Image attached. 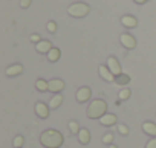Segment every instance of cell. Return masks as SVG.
I'll list each match as a JSON object with an SVG mask.
<instances>
[{
    "instance_id": "1",
    "label": "cell",
    "mask_w": 156,
    "mask_h": 148,
    "mask_svg": "<svg viewBox=\"0 0 156 148\" xmlns=\"http://www.w3.org/2000/svg\"><path fill=\"white\" fill-rule=\"evenodd\" d=\"M40 143L44 148H60L64 143V136L54 128H48L40 134Z\"/></svg>"
},
{
    "instance_id": "2",
    "label": "cell",
    "mask_w": 156,
    "mask_h": 148,
    "mask_svg": "<svg viewBox=\"0 0 156 148\" xmlns=\"http://www.w3.org/2000/svg\"><path fill=\"white\" fill-rule=\"evenodd\" d=\"M107 112V102L104 99H94L87 107V118L89 119H101Z\"/></svg>"
},
{
    "instance_id": "3",
    "label": "cell",
    "mask_w": 156,
    "mask_h": 148,
    "mask_svg": "<svg viewBox=\"0 0 156 148\" xmlns=\"http://www.w3.org/2000/svg\"><path fill=\"white\" fill-rule=\"evenodd\" d=\"M89 12H90V6L83 2H75L67 6V14L73 19H83V17L89 15Z\"/></svg>"
},
{
    "instance_id": "4",
    "label": "cell",
    "mask_w": 156,
    "mask_h": 148,
    "mask_svg": "<svg viewBox=\"0 0 156 148\" xmlns=\"http://www.w3.org/2000/svg\"><path fill=\"white\" fill-rule=\"evenodd\" d=\"M119 43L122 44V47H126L129 50H132V49L136 47V38L132 34H129V32H122L119 35Z\"/></svg>"
},
{
    "instance_id": "5",
    "label": "cell",
    "mask_w": 156,
    "mask_h": 148,
    "mask_svg": "<svg viewBox=\"0 0 156 148\" xmlns=\"http://www.w3.org/2000/svg\"><path fill=\"white\" fill-rule=\"evenodd\" d=\"M90 96H92V90H90V87H87V86L80 87V89L76 90V93H75V99L80 102V104L87 102V101L90 99Z\"/></svg>"
},
{
    "instance_id": "6",
    "label": "cell",
    "mask_w": 156,
    "mask_h": 148,
    "mask_svg": "<svg viewBox=\"0 0 156 148\" xmlns=\"http://www.w3.org/2000/svg\"><path fill=\"white\" fill-rule=\"evenodd\" d=\"M106 66L109 67V70L113 73L115 77H118V75H121V73H122V67H121L119 61L116 60V57H113V55H110V57L107 58V63H106Z\"/></svg>"
},
{
    "instance_id": "7",
    "label": "cell",
    "mask_w": 156,
    "mask_h": 148,
    "mask_svg": "<svg viewBox=\"0 0 156 148\" xmlns=\"http://www.w3.org/2000/svg\"><path fill=\"white\" fill-rule=\"evenodd\" d=\"M34 112H35L37 118H40V119H48V118H49V113H51V107H49V104L37 102V104L34 105Z\"/></svg>"
},
{
    "instance_id": "8",
    "label": "cell",
    "mask_w": 156,
    "mask_h": 148,
    "mask_svg": "<svg viewBox=\"0 0 156 148\" xmlns=\"http://www.w3.org/2000/svg\"><path fill=\"white\" fill-rule=\"evenodd\" d=\"M64 87H66V84H64L63 80H60V78L49 80V92H51V93H54V95L61 93V92L64 90Z\"/></svg>"
},
{
    "instance_id": "9",
    "label": "cell",
    "mask_w": 156,
    "mask_h": 148,
    "mask_svg": "<svg viewBox=\"0 0 156 148\" xmlns=\"http://www.w3.org/2000/svg\"><path fill=\"white\" fill-rule=\"evenodd\" d=\"M98 75H100L104 81H107V83H115V75L109 70V67H107L106 64L98 66Z\"/></svg>"
},
{
    "instance_id": "10",
    "label": "cell",
    "mask_w": 156,
    "mask_h": 148,
    "mask_svg": "<svg viewBox=\"0 0 156 148\" xmlns=\"http://www.w3.org/2000/svg\"><path fill=\"white\" fill-rule=\"evenodd\" d=\"M100 124L103 127H113V125H118V118L113 115V113H106L101 119H100Z\"/></svg>"
},
{
    "instance_id": "11",
    "label": "cell",
    "mask_w": 156,
    "mask_h": 148,
    "mask_svg": "<svg viewBox=\"0 0 156 148\" xmlns=\"http://www.w3.org/2000/svg\"><path fill=\"white\" fill-rule=\"evenodd\" d=\"M121 25L124 26V28H127V29H133V28H136L138 26V19L135 17V15H122L121 17Z\"/></svg>"
},
{
    "instance_id": "12",
    "label": "cell",
    "mask_w": 156,
    "mask_h": 148,
    "mask_svg": "<svg viewBox=\"0 0 156 148\" xmlns=\"http://www.w3.org/2000/svg\"><path fill=\"white\" fill-rule=\"evenodd\" d=\"M76 139H78V142H80L81 145H89V142H90V139H92L90 131H89L87 128H81L80 133L76 134Z\"/></svg>"
},
{
    "instance_id": "13",
    "label": "cell",
    "mask_w": 156,
    "mask_h": 148,
    "mask_svg": "<svg viewBox=\"0 0 156 148\" xmlns=\"http://www.w3.org/2000/svg\"><path fill=\"white\" fill-rule=\"evenodd\" d=\"M5 73H6V77H19V75H22V73H23V66L19 64V63L17 64H12V66L6 67Z\"/></svg>"
},
{
    "instance_id": "14",
    "label": "cell",
    "mask_w": 156,
    "mask_h": 148,
    "mask_svg": "<svg viewBox=\"0 0 156 148\" xmlns=\"http://www.w3.org/2000/svg\"><path fill=\"white\" fill-rule=\"evenodd\" d=\"M54 46H52V43L49 41V40H41L40 43H37L35 44V50L38 52V53H49V50L52 49Z\"/></svg>"
},
{
    "instance_id": "15",
    "label": "cell",
    "mask_w": 156,
    "mask_h": 148,
    "mask_svg": "<svg viewBox=\"0 0 156 148\" xmlns=\"http://www.w3.org/2000/svg\"><path fill=\"white\" fill-rule=\"evenodd\" d=\"M142 131L151 137H156V124L151 121H145L142 122Z\"/></svg>"
},
{
    "instance_id": "16",
    "label": "cell",
    "mask_w": 156,
    "mask_h": 148,
    "mask_svg": "<svg viewBox=\"0 0 156 148\" xmlns=\"http://www.w3.org/2000/svg\"><path fill=\"white\" fill-rule=\"evenodd\" d=\"M63 101H64V96H63L61 93H57V95L51 96V99H49V107H51V108H58V107H61Z\"/></svg>"
},
{
    "instance_id": "17",
    "label": "cell",
    "mask_w": 156,
    "mask_h": 148,
    "mask_svg": "<svg viewBox=\"0 0 156 148\" xmlns=\"http://www.w3.org/2000/svg\"><path fill=\"white\" fill-rule=\"evenodd\" d=\"M35 89H37L40 93L48 92V90H49V81H46V80H43V78H38V80L35 81Z\"/></svg>"
},
{
    "instance_id": "18",
    "label": "cell",
    "mask_w": 156,
    "mask_h": 148,
    "mask_svg": "<svg viewBox=\"0 0 156 148\" xmlns=\"http://www.w3.org/2000/svg\"><path fill=\"white\" fill-rule=\"evenodd\" d=\"M60 57H61V50H60L58 47H52V49L49 50V53H48V60H49L51 63H57V61L60 60Z\"/></svg>"
},
{
    "instance_id": "19",
    "label": "cell",
    "mask_w": 156,
    "mask_h": 148,
    "mask_svg": "<svg viewBox=\"0 0 156 148\" xmlns=\"http://www.w3.org/2000/svg\"><path fill=\"white\" fill-rule=\"evenodd\" d=\"M129 83H130V77L127 75V73H121V75L115 77V84H118L121 87H126Z\"/></svg>"
},
{
    "instance_id": "20",
    "label": "cell",
    "mask_w": 156,
    "mask_h": 148,
    "mask_svg": "<svg viewBox=\"0 0 156 148\" xmlns=\"http://www.w3.org/2000/svg\"><path fill=\"white\" fill-rule=\"evenodd\" d=\"M67 127H69V131H70V134H78V133H80V130H81L80 124H78L76 121H69Z\"/></svg>"
},
{
    "instance_id": "21",
    "label": "cell",
    "mask_w": 156,
    "mask_h": 148,
    "mask_svg": "<svg viewBox=\"0 0 156 148\" xmlns=\"http://www.w3.org/2000/svg\"><path fill=\"white\" fill-rule=\"evenodd\" d=\"M130 96H132V90H130L129 87H122V89L119 90V93H118V98H119L121 101H127Z\"/></svg>"
},
{
    "instance_id": "22",
    "label": "cell",
    "mask_w": 156,
    "mask_h": 148,
    "mask_svg": "<svg viewBox=\"0 0 156 148\" xmlns=\"http://www.w3.org/2000/svg\"><path fill=\"white\" fill-rule=\"evenodd\" d=\"M25 145V137L22 134H17L14 139H12V146L14 148H22Z\"/></svg>"
},
{
    "instance_id": "23",
    "label": "cell",
    "mask_w": 156,
    "mask_h": 148,
    "mask_svg": "<svg viewBox=\"0 0 156 148\" xmlns=\"http://www.w3.org/2000/svg\"><path fill=\"white\" fill-rule=\"evenodd\" d=\"M101 140H103L104 145H112L113 143V133H106Z\"/></svg>"
},
{
    "instance_id": "24",
    "label": "cell",
    "mask_w": 156,
    "mask_h": 148,
    "mask_svg": "<svg viewBox=\"0 0 156 148\" xmlns=\"http://www.w3.org/2000/svg\"><path fill=\"white\" fill-rule=\"evenodd\" d=\"M57 28H58L57 23L52 22V20L48 22V25H46V29H48V32H51V34H55V32H57Z\"/></svg>"
},
{
    "instance_id": "25",
    "label": "cell",
    "mask_w": 156,
    "mask_h": 148,
    "mask_svg": "<svg viewBox=\"0 0 156 148\" xmlns=\"http://www.w3.org/2000/svg\"><path fill=\"white\" fill-rule=\"evenodd\" d=\"M118 133L121 136H127L129 134V127L126 124H118Z\"/></svg>"
},
{
    "instance_id": "26",
    "label": "cell",
    "mask_w": 156,
    "mask_h": 148,
    "mask_svg": "<svg viewBox=\"0 0 156 148\" xmlns=\"http://www.w3.org/2000/svg\"><path fill=\"white\" fill-rule=\"evenodd\" d=\"M31 3H32V0H20V8L26 9V8L31 6Z\"/></svg>"
},
{
    "instance_id": "27",
    "label": "cell",
    "mask_w": 156,
    "mask_h": 148,
    "mask_svg": "<svg viewBox=\"0 0 156 148\" xmlns=\"http://www.w3.org/2000/svg\"><path fill=\"white\" fill-rule=\"evenodd\" d=\"M145 148H156V137L150 139V140L145 143Z\"/></svg>"
},
{
    "instance_id": "28",
    "label": "cell",
    "mask_w": 156,
    "mask_h": 148,
    "mask_svg": "<svg viewBox=\"0 0 156 148\" xmlns=\"http://www.w3.org/2000/svg\"><path fill=\"white\" fill-rule=\"evenodd\" d=\"M31 41L37 44V43H40V41H41V37H40L38 34H32V35H31Z\"/></svg>"
},
{
    "instance_id": "29",
    "label": "cell",
    "mask_w": 156,
    "mask_h": 148,
    "mask_svg": "<svg viewBox=\"0 0 156 148\" xmlns=\"http://www.w3.org/2000/svg\"><path fill=\"white\" fill-rule=\"evenodd\" d=\"M133 2L136 5H144V3H147V0H133Z\"/></svg>"
},
{
    "instance_id": "30",
    "label": "cell",
    "mask_w": 156,
    "mask_h": 148,
    "mask_svg": "<svg viewBox=\"0 0 156 148\" xmlns=\"http://www.w3.org/2000/svg\"><path fill=\"white\" fill-rule=\"evenodd\" d=\"M109 148H118V146H116V145H113V143H112V145H109Z\"/></svg>"
}]
</instances>
